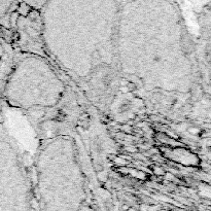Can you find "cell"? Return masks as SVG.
Returning a JSON list of instances; mask_svg holds the SVG:
<instances>
[{"label":"cell","mask_w":211,"mask_h":211,"mask_svg":"<svg viewBox=\"0 0 211 211\" xmlns=\"http://www.w3.org/2000/svg\"><path fill=\"white\" fill-rule=\"evenodd\" d=\"M118 0H47L41 44L53 63L100 111L111 106L121 76Z\"/></svg>","instance_id":"1"},{"label":"cell","mask_w":211,"mask_h":211,"mask_svg":"<svg viewBox=\"0 0 211 211\" xmlns=\"http://www.w3.org/2000/svg\"><path fill=\"white\" fill-rule=\"evenodd\" d=\"M121 76L146 93L188 96L196 83L193 41L176 0L121 3Z\"/></svg>","instance_id":"2"},{"label":"cell","mask_w":211,"mask_h":211,"mask_svg":"<svg viewBox=\"0 0 211 211\" xmlns=\"http://www.w3.org/2000/svg\"><path fill=\"white\" fill-rule=\"evenodd\" d=\"M33 186L41 211L82 210L86 178L73 138L59 135L40 146Z\"/></svg>","instance_id":"3"},{"label":"cell","mask_w":211,"mask_h":211,"mask_svg":"<svg viewBox=\"0 0 211 211\" xmlns=\"http://www.w3.org/2000/svg\"><path fill=\"white\" fill-rule=\"evenodd\" d=\"M2 80V97L19 109H53L65 94V83L51 60L34 52L17 58Z\"/></svg>","instance_id":"4"},{"label":"cell","mask_w":211,"mask_h":211,"mask_svg":"<svg viewBox=\"0 0 211 211\" xmlns=\"http://www.w3.org/2000/svg\"><path fill=\"white\" fill-rule=\"evenodd\" d=\"M22 5V0H0V15L3 28H10L13 18Z\"/></svg>","instance_id":"5"},{"label":"cell","mask_w":211,"mask_h":211,"mask_svg":"<svg viewBox=\"0 0 211 211\" xmlns=\"http://www.w3.org/2000/svg\"><path fill=\"white\" fill-rule=\"evenodd\" d=\"M47 0H22V3L35 9H40Z\"/></svg>","instance_id":"6"}]
</instances>
